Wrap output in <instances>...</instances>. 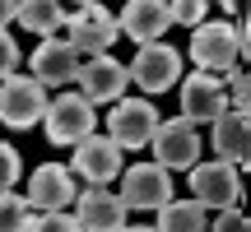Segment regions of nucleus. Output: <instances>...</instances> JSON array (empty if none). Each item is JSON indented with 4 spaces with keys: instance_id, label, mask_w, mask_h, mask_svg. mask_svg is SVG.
Here are the masks:
<instances>
[{
    "instance_id": "nucleus-4",
    "label": "nucleus",
    "mask_w": 251,
    "mask_h": 232,
    "mask_svg": "<svg viewBox=\"0 0 251 232\" xmlns=\"http://www.w3.org/2000/svg\"><path fill=\"white\" fill-rule=\"evenodd\" d=\"M172 200V172L158 167V162H135V167H121V205L126 214H158Z\"/></svg>"
},
{
    "instance_id": "nucleus-11",
    "label": "nucleus",
    "mask_w": 251,
    "mask_h": 232,
    "mask_svg": "<svg viewBox=\"0 0 251 232\" xmlns=\"http://www.w3.org/2000/svg\"><path fill=\"white\" fill-rule=\"evenodd\" d=\"M153 125H158L153 102H144V98H117V102H112V116H107V139L117 144V149H144L149 135H153Z\"/></svg>"
},
{
    "instance_id": "nucleus-3",
    "label": "nucleus",
    "mask_w": 251,
    "mask_h": 232,
    "mask_svg": "<svg viewBox=\"0 0 251 232\" xmlns=\"http://www.w3.org/2000/svg\"><path fill=\"white\" fill-rule=\"evenodd\" d=\"M42 125H47V139H51V144L75 149L79 139H89V135L98 130V116H93V102L89 98H79V93H61V98H47Z\"/></svg>"
},
{
    "instance_id": "nucleus-23",
    "label": "nucleus",
    "mask_w": 251,
    "mask_h": 232,
    "mask_svg": "<svg viewBox=\"0 0 251 232\" xmlns=\"http://www.w3.org/2000/svg\"><path fill=\"white\" fill-rule=\"evenodd\" d=\"M19 177H24V158H19V149H14V144H0V190H9Z\"/></svg>"
},
{
    "instance_id": "nucleus-30",
    "label": "nucleus",
    "mask_w": 251,
    "mask_h": 232,
    "mask_svg": "<svg viewBox=\"0 0 251 232\" xmlns=\"http://www.w3.org/2000/svg\"><path fill=\"white\" fill-rule=\"evenodd\" d=\"M79 5H89V0H79Z\"/></svg>"
},
{
    "instance_id": "nucleus-6",
    "label": "nucleus",
    "mask_w": 251,
    "mask_h": 232,
    "mask_svg": "<svg viewBox=\"0 0 251 232\" xmlns=\"http://www.w3.org/2000/svg\"><path fill=\"white\" fill-rule=\"evenodd\" d=\"M47 112V89L33 74H9L0 79V121L9 130H33Z\"/></svg>"
},
{
    "instance_id": "nucleus-29",
    "label": "nucleus",
    "mask_w": 251,
    "mask_h": 232,
    "mask_svg": "<svg viewBox=\"0 0 251 232\" xmlns=\"http://www.w3.org/2000/svg\"><path fill=\"white\" fill-rule=\"evenodd\" d=\"M121 232H153V228H144V223H140V228H130V223H126V228H121Z\"/></svg>"
},
{
    "instance_id": "nucleus-5",
    "label": "nucleus",
    "mask_w": 251,
    "mask_h": 232,
    "mask_svg": "<svg viewBox=\"0 0 251 232\" xmlns=\"http://www.w3.org/2000/svg\"><path fill=\"white\" fill-rule=\"evenodd\" d=\"M149 149H153V162L168 172H191L200 162V125L181 121V116H172V121H158L149 135Z\"/></svg>"
},
{
    "instance_id": "nucleus-10",
    "label": "nucleus",
    "mask_w": 251,
    "mask_h": 232,
    "mask_svg": "<svg viewBox=\"0 0 251 232\" xmlns=\"http://www.w3.org/2000/svg\"><path fill=\"white\" fill-rule=\"evenodd\" d=\"M117 33H121L117 19H112L98 0H89V5H79L70 14V37H65V42H70L79 56H107L112 42H117Z\"/></svg>"
},
{
    "instance_id": "nucleus-2",
    "label": "nucleus",
    "mask_w": 251,
    "mask_h": 232,
    "mask_svg": "<svg viewBox=\"0 0 251 232\" xmlns=\"http://www.w3.org/2000/svg\"><path fill=\"white\" fill-rule=\"evenodd\" d=\"M191 61L205 74H228L242 61V42H237V28L224 19H205V23L191 28Z\"/></svg>"
},
{
    "instance_id": "nucleus-22",
    "label": "nucleus",
    "mask_w": 251,
    "mask_h": 232,
    "mask_svg": "<svg viewBox=\"0 0 251 232\" xmlns=\"http://www.w3.org/2000/svg\"><path fill=\"white\" fill-rule=\"evenodd\" d=\"M224 93H228V107H233V112H247V102H251V74L247 70H228Z\"/></svg>"
},
{
    "instance_id": "nucleus-1",
    "label": "nucleus",
    "mask_w": 251,
    "mask_h": 232,
    "mask_svg": "<svg viewBox=\"0 0 251 232\" xmlns=\"http://www.w3.org/2000/svg\"><path fill=\"white\" fill-rule=\"evenodd\" d=\"M186 190L200 209L219 214V209H242V167L233 162H196L186 172Z\"/></svg>"
},
{
    "instance_id": "nucleus-24",
    "label": "nucleus",
    "mask_w": 251,
    "mask_h": 232,
    "mask_svg": "<svg viewBox=\"0 0 251 232\" xmlns=\"http://www.w3.org/2000/svg\"><path fill=\"white\" fill-rule=\"evenodd\" d=\"M28 232H79V223H75V214L56 209V214H37L33 223H28Z\"/></svg>"
},
{
    "instance_id": "nucleus-12",
    "label": "nucleus",
    "mask_w": 251,
    "mask_h": 232,
    "mask_svg": "<svg viewBox=\"0 0 251 232\" xmlns=\"http://www.w3.org/2000/svg\"><path fill=\"white\" fill-rule=\"evenodd\" d=\"M75 84H79V98H89V102H117V98H126V89H130V74H126V65L107 51V56L79 61Z\"/></svg>"
},
{
    "instance_id": "nucleus-18",
    "label": "nucleus",
    "mask_w": 251,
    "mask_h": 232,
    "mask_svg": "<svg viewBox=\"0 0 251 232\" xmlns=\"http://www.w3.org/2000/svg\"><path fill=\"white\" fill-rule=\"evenodd\" d=\"M14 23H24L37 37H56V28L65 23V0H19Z\"/></svg>"
},
{
    "instance_id": "nucleus-26",
    "label": "nucleus",
    "mask_w": 251,
    "mask_h": 232,
    "mask_svg": "<svg viewBox=\"0 0 251 232\" xmlns=\"http://www.w3.org/2000/svg\"><path fill=\"white\" fill-rule=\"evenodd\" d=\"M14 70H19V42L0 28V79H9Z\"/></svg>"
},
{
    "instance_id": "nucleus-19",
    "label": "nucleus",
    "mask_w": 251,
    "mask_h": 232,
    "mask_svg": "<svg viewBox=\"0 0 251 232\" xmlns=\"http://www.w3.org/2000/svg\"><path fill=\"white\" fill-rule=\"evenodd\" d=\"M205 228H209V209H200L196 200H168L153 223V232H205Z\"/></svg>"
},
{
    "instance_id": "nucleus-8",
    "label": "nucleus",
    "mask_w": 251,
    "mask_h": 232,
    "mask_svg": "<svg viewBox=\"0 0 251 232\" xmlns=\"http://www.w3.org/2000/svg\"><path fill=\"white\" fill-rule=\"evenodd\" d=\"M75 195H79V181H75V172L65 167V162H42V167H33V177H28V209H37V214H56V209H70Z\"/></svg>"
},
{
    "instance_id": "nucleus-14",
    "label": "nucleus",
    "mask_w": 251,
    "mask_h": 232,
    "mask_svg": "<svg viewBox=\"0 0 251 232\" xmlns=\"http://www.w3.org/2000/svg\"><path fill=\"white\" fill-rule=\"evenodd\" d=\"M75 223L79 232H121L126 228V205L117 190L107 186H89L75 195Z\"/></svg>"
},
{
    "instance_id": "nucleus-16",
    "label": "nucleus",
    "mask_w": 251,
    "mask_h": 232,
    "mask_svg": "<svg viewBox=\"0 0 251 232\" xmlns=\"http://www.w3.org/2000/svg\"><path fill=\"white\" fill-rule=\"evenodd\" d=\"M117 28L130 37V42H140V46H144V42H158V37L172 28V19H168V0H126Z\"/></svg>"
},
{
    "instance_id": "nucleus-21",
    "label": "nucleus",
    "mask_w": 251,
    "mask_h": 232,
    "mask_svg": "<svg viewBox=\"0 0 251 232\" xmlns=\"http://www.w3.org/2000/svg\"><path fill=\"white\" fill-rule=\"evenodd\" d=\"M205 14H209V0H168V19L181 23V28L205 23Z\"/></svg>"
},
{
    "instance_id": "nucleus-20",
    "label": "nucleus",
    "mask_w": 251,
    "mask_h": 232,
    "mask_svg": "<svg viewBox=\"0 0 251 232\" xmlns=\"http://www.w3.org/2000/svg\"><path fill=\"white\" fill-rule=\"evenodd\" d=\"M28 223H33L28 200L14 190H0V232H28Z\"/></svg>"
},
{
    "instance_id": "nucleus-7",
    "label": "nucleus",
    "mask_w": 251,
    "mask_h": 232,
    "mask_svg": "<svg viewBox=\"0 0 251 232\" xmlns=\"http://www.w3.org/2000/svg\"><path fill=\"white\" fill-rule=\"evenodd\" d=\"M130 84H140L144 93H168L181 79V51L172 42H144L135 51V61L126 65Z\"/></svg>"
},
{
    "instance_id": "nucleus-25",
    "label": "nucleus",
    "mask_w": 251,
    "mask_h": 232,
    "mask_svg": "<svg viewBox=\"0 0 251 232\" xmlns=\"http://www.w3.org/2000/svg\"><path fill=\"white\" fill-rule=\"evenodd\" d=\"M205 232H247V214H242V209H219Z\"/></svg>"
},
{
    "instance_id": "nucleus-28",
    "label": "nucleus",
    "mask_w": 251,
    "mask_h": 232,
    "mask_svg": "<svg viewBox=\"0 0 251 232\" xmlns=\"http://www.w3.org/2000/svg\"><path fill=\"white\" fill-rule=\"evenodd\" d=\"M209 5H219L224 14H242V0H209Z\"/></svg>"
},
{
    "instance_id": "nucleus-15",
    "label": "nucleus",
    "mask_w": 251,
    "mask_h": 232,
    "mask_svg": "<svg viewBox=\"0 0 251 232\" xmlns=\"http://www.w3.org/2000/svg\"><path fill=\"white\" fill-rule=\"evenodd\" d=\"M28 74H33L42 89H61V84H70L75 74H79V51H75L65 37H47V42H37L33 61H28Z\"/></svg>"
},
{
    "instance_id": "nucleus-17",
    "label": "nucleus",
    "mask_w": 251,
    "mask_h": 232,
    "mask_svg": "<svg viewBox=\"0 0 251 232\" xmlns=\"http://www.w3.org/2000/svg\"><path fill=\"white\" fill-rule=\"evenodd\" d=\"M214 135H209V144H214L219 162H233V167H247V153H251V125H247V112H233L228 107L224 116H214Z\"/></svg>"
},
{
    "instance_id": "nucleus-27",
    "label": "nucleus",
    "mask_w": 251,
    "mask_h": 232,
    "mask_svg": "<svg viewBox=\"0 0 251 232\" xmlns=\"http://www.w3.org/2000/svg\"><path fill=\"white\" fill-rule=\"evenodd\" d=\"M14 9H19V0H0V28L14 23Z\"/></svg>"
},
{
    "instance_id": "nucleus-9",
    "label": "nucleus",
    "mask_w": 251,
    "mask_h": 232,
    "mask_svg": "<svg viewBox=\"0 0 251 232\" xmlns=\"http://www.w3.org/2000/svg\"><path fill=\"white\" fill-rule=\"evenodd\" d=\"M121 149L107 139V135H98L93 130L89 139H79L75 144V153H70V172H75V181H89V186H112V181L121 177Z\"/></svg>"
},
{
    "instance_id": "nucleus-13",
    "label": "nucleus",
    "mask_w": 251,
    "mask_h": 232,
    "mask_svg": "<svg viewBox=\"0 0 251 232\" xmlns=\"http://www.w3.org/2000/svg\"><path fill=\"white\" fill-rule=\"evenodd\" d=\"M224 112H228V93H224V79L219 74H205V70L181 74V121L205 125V121H214Z\"/></svg>"
}]
</instances>
